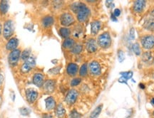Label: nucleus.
I'll return each instance as SVG.
<instances>
[{
  "mask_svg": "<svg viewBox=\"0 0 154 118\" xmlns=\"http://www.w3.org/2000/svg\"><path fill=\"white\" fill-rule=\"evenodd\" d=\"M143 27L149 31H154V18L148 19L144 23Z\"/></svg>",
  "mask_w": 154,
  "mask_h": 118,
  "instance_id": "nucleus-21",
  "label": "nucleus"
},
{
  "mask_svg": "<svg viewBox=\"0 0 154 118\" xmlns=\"http://www.w3.org/2000/svg\"><path fill=\"white\" fill-rule=\"evenodd\" d=\"M55 114L58 118H63L66 115V110L62 104H59L55 108Z\"/></svg>",
  "mask_w": 154,
  "mask_h": 118,
  "instance_id": "nucleus-18",
  "label": "nucleus"
},
{
  "mask_svg": "<svg viewBox=\"0 0 154 118\" xmlns=\"http://www.w3.org/2000/svg\"><path fill=\"white\" fill-rule=\"evenodd\" d=\"M140 86H141V87H140V88H141L142 89L145 88V87H144V86H143V85H142V84H140Z\"/></svg>",
  "mask_w": 154,
  "mask_h": 118,
  "instance_id": "nucleus-42",
  "label": "nucleus"
},
{
  "mask_svg": "<svg viewBox=\"0 0 154 118\" xmlns=\"http://www.w3.org/2000/svg\"><path fill=\"white\" fill-rule=\"evenodd\" d=\"M72 9L77 14V19L79 22H84L88 18L91 11L84 3H74L72 5Z\"/></svg>",
  "mask_w": 154,
  "mask_h": 118,
  "instance_id": "nucleus-1",
  "label": "nucleus"
},
{
  "mask_svg": "<svg viewBox=\"0 0 154 118\" xmlns=\"http://www.w3.org/2000/svg\"><path fill=\"white\" fill-rule=\"evenodd\" d=\"M19 112H20L21 115H23V116H27L30 114L29 109H28V108H26V107L20 108V110H19Z\"/></svg>",
  "mask_w": 154,
  "mask_h": 118,
  "instance_id": "nucleus-33",
  "label": "nucleus"
},
{
  "mask_svg": "<svg viewBox=\"0 0 154 118\" xmlns=\"http://www.w3.org/2000/svg\"><path fill=\"white\" fill-rule=\"evenodd\" d=\"M153 63H154V59H153Z\"/></svg>",
  "mask_w": 154,
  "mask_h": 118,
  "instance_id": "nucleus-46",
  "label": "nucleus"
},
{
  "mask_svg": "<svg viewBox=\"0 0 154 118\" xmlns=\"http://www.w3.org/2000/svg\"><path fill=\"white\" fill-rule=\"evenodd\" d=\"M61 24L63 26H69L74 23V18L72 14L65 12L60 17Z\"/></svg>",
  "mask_w": 154,
  "mask_h": 118,
  "instance_id": "nucleus-4",
  "label": "nucleus"
},
{
  "mask_svg": "<svg viewBox=\"0 0 154 118\" xmlns=\"http://www.w3.org/2000/svg\"><path fill=\"white\" fill-rule=\"evenodd\" d=\"M42 118H52V117H51V115H47V114H45V115H43Z\"/></svg>",
  "mask_w": 154,
  "mask_h": 118,
  "instance_id": "nucleus-39",
  "label": "nucleus"
},
{
  "mask_svg": "<svg viewBox=\"0 0 154 118\" xmlns=\"http://www.w3.org/2000/svg\"><path fill=\"white\" fill-rule=\"evenodd\" d=\"M130 37L131 39H134L135 38V30L134 28H131L130 30Z\"/></svg>",
  "mask_w": 154,
  "mask_h": 118,
  "instance_id": "nucleus-36",
  "label": "nucleus"
},
{
  "mask_svg": "<svg viewBox=\"0 0 154 118\" xmlns=\"http://www.w3.org/2000/svg\"><path fill=\"white\" fill-rule=\"evenodd\" d=\"M118 58L119 62H123L125 60V54L122 50H119L118 51Z\"/></svg>",
  "mask_w": 154,
  "mask_h": 118,
  "instance_id": "nucleus-34",
  "label": "nucleus"
},
{
  "mask_svg": "<svg viewBox=\"0 0 154 118\" xmlns=\"http://www.w3.org/2000/svg\"><path fill=\"white\" fill-rule=\"evenodd\" d=\"M29 55H30V51L29 50H24V51L22 52V54H21V58H22V59L23 61H26V60H27L29 58Z\"/></svg>",
  "mask_w": 154,
  "mask_h": 118,
  "instance_id": "nucleus-30",
  "label": "nucleus"
},
{
  "mask_svg": "<svg viewBox=\"0 0 154 118\" xmlns=\"http://www.w3.org/2000/svg\"><path fill=\"white\" fill-rule=\"evenodd\" d=\"M9 9V4L7 1H1L0 2V12L2 14H5Z\"/></svg>",
  "mask_w": 154,
  "mask_h": 118,
  "instance_id": "nucleus-24",
  "label": "nucleus"
},
{
  "mask_svg": "<svg viewBox=\"0 0 154 118\" xmlns=\"http://www.w3.org/2000/svg\"><path fill=\"white\" fill-rule=\"evenodd\" d=\"M151 16H152V17H153V18H154V9H153V11H151Z\"/></svg>",
  "mask_w": 154,
  "mask_h": 118,
  "instance_id": "nucleus-41",
  "label": "nucleus"
},
{
  "mask_svg": "<svg viewBox=\"0 0 154 118\" xmlns=\"http://www.w3.org/2000/svg\"><path fill=\"white\" fill-rule=\"evenodd\" d=\"M89 71L94 75H99L101 73V65L97 61H92L89 63Z\"/></svg>",
  "mask_w": 154,
  "mask_h": 118,
  "instance_id": "nucleus-10",
  "label": "nucleus"
},
{
  "mask_svg": "<svg viewBox=\"0 0 154 118\" xmlns=\"http://www.w3.org/2000/svg\"><path fill=\"white\" fill-rule=\"evenodd\" d=\"M74 45H75L74 40L70 38H66L63 43V47L64 48H66V49H70V48L72 49V48L74 46Z\"/></svg>",
  "mask_w": 154,
  "mask_h": 118,
  "instance_id": "nucleus-23",
  "label": "nucleus"
},
{
  "mask_svg": "<svg viewBox=\"0 0 154 118\" xmlns=\"http://www.w3.org/2000/svg\"><path fill=\"white\" fill-rule=\"evenodd\" d=\"M98 45L102 48H107L111 45V38L109 33L104 32L99 36L97 40Z\"/></svg>",
  "mask_w": 154,
  "mask_h": 118,
  "instance_id": "nucleus-2",
  "label": "nucleus"
},
{
  "mask_svg": "<svg viewBox=\"0 0 154 118\" xmlns=\"http://www.w3.org/2000/svg\"><path fill=\"white\" fill-rule=\"evenodd\" d=\"M36 65L35 59L33 57H29L22 65L21 70L24 73H28Z\"/></svg>",
  "mask_w": 154,
  "mask_h": 118,
  "instance_id": "nucleus-8",
  "label": "nucleus"
},
{
  "mask_svg": "<svg viewBox=\"0 0 154 118\" xmlns=\"http://www.w3.org/2000/svg\"><path fill=\"white\" fill-rule=\"evenodd\" d=\"M101 24L99 21H94L91 24V34H97L99 32L100 29H101Z\"/></svg>",
  "mask_w": 154,
  "mask_h": 118,
  "instance_id": "nucleus-19",
  "label": "nucleus"
},
{
  "mask_svg": "<svg viewBox=\"0 0 154 118\" xmlns=\"http://www.w3.org/2000/svg\"><path fill=\"white\" fill-rule=\"evenodd\" d=\"M142 59L144 61H149L152 59L151 52H145L142 56Z\"/></svg>",
  "mask_w": 154,
  "mask_h": 118,
  "instance_id": "nucleus-32",
  "label": "nucleus"
},
{
  "mask_svg": "<svg viewBox=\"0 0 154 118\" xmlns=\"http://www.w3.org/2000/svg\"><path fill=\"white\" fill-rule=\"evenodd\" d=\"M33 83L36 86L42 87L44 85V75L42 73H36L33 76Z\"/></svg>",
  "mask_w": 154,
  "mask_h": 118,
  "instance_id": "nucleus-16",
  "label": "nucleus"
},
{
  "mask_svg": "<svg viewBox=\"0 0 154 118\" xmlns=\"http://www.w3.org/2000/svg\"><path fill=\"white\" fill-rule=\"evenodd\" d=\"M18 44L19 41L17 38H11L7 42V45H6V48L9 51H14V50L17 49Z\"/></svg>",
  "mask_w": 154,
  "mask_h": 118,
  "instance_id": "nucleus-17",
  "label": "nucleus"
},
{
  "mask_svg": "<svg viewBox=\"0 0 154 118\" xmlns=\"http://www.w3.org/2000/svg\"><path fill=\"white\" fill-rule=\"evenodd\" d=\"M14 33V24L11 20H7L5 22L3 29V36L6 39H9Z\"/></svg>",
  "mask_w": 154,
  "mask_h": 118,
  "instance_id": "nucleus-3",
  "label": "nucleus"
},
{
  "mask_svg": "<svg viewBox=\"0 0 154 118\" xmlns=\"http://www.w3.org/2000/svg\"><path fill=\"white\" fill-rule=\"evenodd\" d=\"M141 44L143 48L149 50L154 47V36L146 35L141 38Z\"/></svg>",
  "mask_w": 154,
  "mask_h": 118,
  "instance_id": "nucleus-5",
  "label": "nucleus"
},
{
  "mask_svg": "<svg viewBox=\"0 0 154 118\" xmlns=\"http://www.w3.org/2000/svg\"><path fill=\"white\" fill-rule=\"evenodd\" d=\"M81 81H82V79L79 78H74V79H73V80H72V82H71V86L74 87V86H78L79 84H80Z\"/></svg>",
  "mask_w": 154,
  "mask_h": 118,
  "instance_id": "nucleus-35",
  "label": "nucleus"
},
{
  "mask_svg": "<svg viewBox=\"0 0 154 118\" xmlns=\"http://www.w3.org/2000/svg\"><path fill=\"white\" fill-rule=\"evenodd\" d=\"M56 83L53 80H48L44 83V89L46 92L48 93H51L55 89Z\"/></svg>",
  "mask_w": 154,
  "mask_h": 118,
  "instance_id": "nucleus-14",
  "label": "nucleus"
},
{
  "mask_svg": "<svg viewBox=\"0 0 154 118\" xmlns=\"http://www.w3.org/2000/svg\"><path fill=\"white\" fill-rule=\"evenodd\" d=\"M86 48L88 53H94L97 50V43L94 38H90L86 41Z\"/></svg>",
  "mask_w": 154,
  "mask_h": 118,
  "instance_id": "nucleus-11",
  "label": "nucleus"
},
{
  "mask_svg": "<svg viewBox=\"0 0 154 118\" xmlns=\"http://www.w3.org/2000/svg\"><path fill=\"white\" fill-rule=\"evenodd\" d=\"M120 14H121L120 9H115L114 11H113V15H114L115 17H119V16H120Z\"/></svg>",
  "mask_w": 154,
  "mask_h": 118,
  "instance_id": "nucleus-37",
  "label": "nucleus"
},
{
  "mask_svg": "<svg viewBox=\"0 0 154 118\" xmlns=\"http://www.w3.org/2000/svg\"><path fill=\"white\" fill-rule=\"evenodd\" d=\"M82 45H81V44H75L74 47L72 48V50H71V51H72V53L74 54H79L82 51Z\"/></svg>",
  "mask_w": 154,
  "mask_h": 118,
  "instance_id": "nucleus-27",
  "label": "nucleus"
},
{
  "mask_svg": "<svg viewBox=\"0 0 154 118\" xmlns=\"http://www.w3.org/2000/svg\"><path fill=\"white\" fill-rule=\"evenodd\" d=\"M59 33H60V35L62 38H68L71 34V31L68 28H66V27H63V28H61L60 30H59Z\"/></svg>",
  "mask_w": 154,
  "mask_h": 118,
  "instance_id": "nucleus-25",
  "label": "nucleus"
},
{
  "mask_svg": "<svg viewBox=\"0 0 154 118\" xmlns=\"http://www.w3.org/2000/svg\"><path fill=\"white\" fill-rule=\"evenodd\" d=\"M3 81H4V77L3 75L0 73V87H1L2 85Z\"/></svg>",
  "mask_w": 154,
  "mask_h": 118,
  "instance_id": "nucleus-38",
  "label": "nucleus"
},
{
  "mask_svg": "<svg viewBox=\"0 0 154 118\" xmlns=\"http://www.w3.org/2000/svg\"><path fill=\"white\" fill-rule=\"evenodd\" d=\"M120 74L122 76V78L124 79V81L128 80V79H131L133 77V72L132 71H127V72H121Z\"/></svg>",
  "mask_w": 154,
  "mask_h": 118,
  "instance_id": "nucleus-28",
  "label": "nucleus"
},
{
  "mask_svg": "<svg viewBox=\"0 0 154 118\" xmlns=\"http://www.w3.org/2000/svg\"><path fill=\"white\" fill-rule=\"evenodd\" d=\"M46 110L48 111H51L57 107V102L53 97H48L45 99Z\"/></svg>",
  "mask_w": 154,
  "mask_h": 118,
  "instance_id": "nucleus-13",
  "label": "nucleus"
},
{
  "mask_svg": "<svg viewBox=\"0 0 154 118\" xmlns=\"http://www.w3.org/2000/svg\"><path fill=\"white\" fill-rule=\"evenodd\" d=\"M146 5V2L143 0H138V1H135L134 4V11L136 13H140L143 11L145 9Z\"/></svg>",
  "mask_w": 154,
  "mask_h": 118,
  "instance_id": "nucleus-12",
  "label": "nucleus"
},
{
  "mask_svg": "<svg viewBox=\"0 0 154 118\" xmlns=\"http://www.w3.org/2000/svg\"><path fill=\"white\" fill-rule=\"evenodd\" d=\"M26 98L30 103H34L38 98V92L32 88H29L26 90Z\"/></svg>",
  "mask_w": 154,
  "mask_h": 118,
  "instance_id": "nucleus-9",
  "label": "nucleus"
},
{
  "mask_svg": "<svg viewBox=\"0 0 154 118\" xmlns=\"http://www.w3.org/2000/svg\"><path fill=\"white\" fill-rule=\"evenodd\" d=\"M1 33H2V25L0 24V35H1Z\"/></svg>",
  "mask_w": 154,
  "mask_h": 118,
  "instance_id": "nucleus-43",
  "label": "nucleus"
},
{
  "mask_svg": "<svg viewBox=\"0 0 154 118\" xmlns=\"http://www.w3.org/2000/svg\"><path fill=\"white\" fill-rule=\"evenodd\" d=\"M21 56V51L19 49H15L9 55V63L12 66H15L18 63L19 58Z\"/></svg>",
  "mask_w": 154,
  "mask_h": 118,
  "instance_id": "nucleus-7",
  "label": "nucleus"
},
{
  "mask_svg": "<svg viewBox=\"0 0 154 118\" xmlns=\"http://www.w3.org/2000/svg\"><path fill=\"white\" fill-rule=\"evenodd\" d=\"M132 49H133V51H134V53L136 54V56H140V54H141V51H140V46L138 43H135L133 44Z\"/></svg>",
  "mask_w": 154,
  "mask_h": 118,
  "instance_id": "nucleus-29",
  "label": "nucleus"
},
{
  "mask_svg": "<svg viewBox=\"0 0 154 118\" xmlns=\"http://www.w3.org/2000/svg\"><path fill=\"white\" fill-rule=\"evenodd\" d=\"M69 117H70V118H82V114H80L77 110H74L70 113Z\"/></svg>",
  "mask_w": 154,
  "mask_h": 118,
  "instance_id": "nucleus-31",
  "label": "nucleus"
},
{
  "mask_svg": "<svg viewBox=\"0 0 154 118\" xmlns=\"http://www.w3.org/2000/svg\"><path fill=\"white\" fill-rule=\"evenodd\" d=\"M153 115L154 116V111H153Z\"/></svg>",
  "mask_w": 154,
  "mask_h": 118,
  "instance_id": "nucleus-45",
  "label": "nucleus"
},
{
  "mask_svg": "<svg viewBox=\"0 0 154 118\" xmlns=\"http://www.w3.org/2000/svg\"><path fill=\"white\" fill-rule=\"evenodd\" d=\"M54 22V19L52 17L47 16L42 19V25H43V26L47 28V27H49L51 26V25H53Z\"/></svg>",
  "mask_w": 154,
  "mask_h": 118,
  "instance_id": "nucleus-20",
  "label": "nucleus"
},
{
  "mask_svg": "<svg viewBox=\"0 0 154 118\" xmlns=\"http://www.w3.org/2000/svg\"><path fill=\"white\" fill-rule=\"evenodd\" d=\"M151 103L153 105H154V98H152V99H151Z\"/></svg>",
  "mask_w": 154,
  "mask_h": 118,
  "instance_id": "nucleus-40",
  "label": "nucleus"
},
{
  "mask_svg": "<svg viewBox=\"0 0 154 118\" xmlns=\"http://www.w3.org/2000/svg\"><path fill=\"white\" fill-rule=\"evenodd\" d=\"M88 73V68H87V63H84L81 67L79 70V75L82 77L86 76Z\"/></svg>",
  "mask_w": 154,
  "mask_h": 118,
  "instance_id": "nucleus-26",
  "label": "nucleus"
},
{
  "mask_svg": "<svg viewBox=\"0 0 154 118\" xmlns=\"http://www.w3.org/2000/svg\"><path fill=\"white\" fill-rule=\"evenodd\" d=\"M1 101H2V98H1V96H0V102H1Z\"/></svg>",
  "mask_w": 154,
  "mask_h": 118,
  "instance_id": "nucleus-44",
  "label": "nucleus"
},
{
  "mask_svg": "<svg viewBox=\"0 0 154 118\" xmlns=\"http://www.w3.org/2000/svg\"><path fill=\"white\" fill-rule=\"evenodd\" d=\"M102 108H103V104L98 105L93 111L91 112V113L90 114L89 118H98L100 114H101L102 111Z\"/></svg>",
  "mask_w": 154,
  "mask_h": 118,
  "instance_id": "nucleus-22",
  "label": "nucleus"
},
{
  "mask_svg": "<svg viewBox=\"0 0 154 118\" xmlns=\"http://www.w3.org/2000/svg\"><path fill=\"white\" fill-rule=\"evenodd\" d=\"M79 96V92L75 89H72L66 94V98H65V101L68 105H72L76 102L77 98Z\"/></svg>",
  "mask_w": 154,
  "mask_h": 118,
  "instance_id": "nucleus-6",
  "label": "nucleus"
},
{
  "mask_svg": "<svg viewBox=\"0 0 154 118\" xmlns=\"http://www.w3.org/2000/svg\"><path fill=\"white\" fill-rule=\"evenodd\" d=\"M79 71V66L76 63H71L68 65L66 68V72L70 76H74L76 75Z\"/></svg>",
  "mask_w": 154,
  "mask_h": 118,
  "instance_id": "nucleus-15",
  "label": "nucleus"
}]
</instances>
